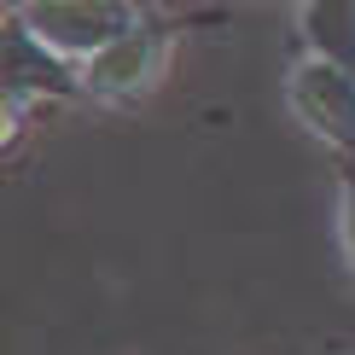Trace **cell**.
<instances>
[{
	"instance_id": "1",
	"label": "cell",
	"mask_w": 355,
	"mask_h": 355,
	"mask_svg": "<svg viewBox=\"0 0 355 355\" xmlns=\"http://www.w3.org/2000/svg\"><path fill=\"white\" fill-rule=\"evenodd\" d=\"M0 99H6V123L12 135L24 128V116L35 105H64L82 99V64L64 58L58 47L29 29V18L18 6L6 12V35H0Z\"/></svg>"
},
{
	"instance_id": "2",
	"label": "cell",
	"mask_w": 355,
	"mask_h": 355,
	"mask_svg": "<svg viewBox=\"0 0 355 355\" xmlns=\"http://www.w3.org/2000/svg\"><path fill=\"white\" fill-rule=\"evenodd\" d=\"M175 53V29L152 12H140L111 47H99L94 58H82V99L94 105H140L157 94Z\"/></svg>"
},
{
	"instance_id": "3",
	"label": "cell",
	"mask_w": 355,
	"mask_h": 355,
	"mask_svg": "<svg viewBox=\"0 0 355 355\" xmlns=\"http://www.w3.org/2000/svg\"><path fill=\"white\" fill-rule=\"evenodd\" d=\"M286 111L303 123V135H315L327 152H338L344 164H355V70L338 58L303 53L286 70Z\"/></svg>"
},
{
	"instance_id": "4",
	"label": "cell",
	"mask_w": 355,
	"mask_h": 355,
	"mask_svg": "<svg viewBox=\"0 0 355 355\" xmlns=\"http://www.w3.org/2000/svg\"><path fill=\"white\" fill-rule=\"evenodd\" d=\"M18 12L47 47L82 64L140 18V0H18Z\"/></svg>"
},
{
	"instance_id": "5",
	"label": "cell",
	"mask_w": 355,
	"mask_h": 355,
	"mask_svg": "<svg viewBox=\"0 0 355 355\" xmlns=\"http://www.w3.org/2000/svg\"><path fill=\"white\" fill-rule=\"evenodd\" d=\"M297 41L355 70V0H297Z\"/></svg>"
},
{
	"instance_id": "6",
	"label": "cell",
	"mask_w": 355,
	"mask_h": 355,
	"mask_svg": "<svg viewBox=\"0 0 355 355\" xmlns=\"http://www.w3.org/2000/svg\"><path fill=\"white\" fill-rule=\"evenodd\" d=\"M338 250H344V268L355 274V164L338 169Z\"/></svg>"
}]
</instances>
